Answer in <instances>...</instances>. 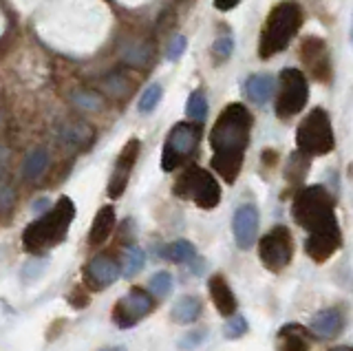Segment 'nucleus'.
I'll list each match as a JSON object with an SVG mask.
<instances>
[{"instance_id": "1", "label": "nucleus", "mask_w": 353, "mask_h": 351, "mask_svg": "<svg viewBox=\"0 0 353 351\" xmlns=\"http://www.w3.org/2000/svg\"><path fill=\"white\" fill-rule=\"evenodd\" d=\"M294 221L307 230L305 252L314 263H325L342 248V232L336 217V199L325 185H307L292 201Z\"/></svg>"}, {"instance_id": "2", "label": "nucleus", "mask_w": 353, "mask_h": 351, "mask_svg": "<svg viewBox=\"0 0 353 351\" xmlns=\"http://www.w3.org/2000/svg\"><path fill=\"white\" fill-rule=\"evenodd\" d=\"M252 135V115L241 102L228 104L210 130L212 168L225 183H234L241 174Z\"/></svg>"}, {"instance_id": "3", "label": "nucleus", "mask_w": 353, "mask_h": 351, "mask_svg": "<svg viewBox=\"0 0 353 351\" xmlns=\"http://www.w3.org/2000/svg\"><path fill=\"white\" fill-rule=\"evenodd\" d=\"M75 219V203L69 197H60L53 208H49L36 221H31L22 232V248L29 254H44V252L60 245L69 234V228Z\"/></svg>"}, {"instance_id": "4", "label": "nucleus", "mask_w": 353, "mask_h": 351, "mask_svg": "<svg viewBox=\"0 0 353 351\" xmlns=\"http://www.w3.org/2000/svg\"><path fill=\"white\" fill-rule=\"evenodd\" d=\"M301 25H303L301 5L294 3V0H285V3L276 5L268 14V20H265L261 31V40H259L261 60H270L276 53L290 47L294 36L301 31Z\"/></svg>"}, {"instance_id": "5", "label": "nucleus", "mask_w": 353, "mask_h": 351, "mask_svg": "<svg viewBox=\"0 0 353 351\" xmlns=\"http://www.w3.org/2000/svg\"><path fill=\"white\" fill-rule=\"evenodd\" d=\"M296 146L305 157H323L334 150L336 137L325 108H312L303 117L296 130Z\"/></svg>"}, {"instance_id": "6", "label": "nucleus", "mask_w": 353, "mask_h": 351, "mask_svg": "<svg viewBox=\"0 0 353 351\" xmlns=\"http://www.w3.org/2000/svg\"><path fill=\"white\" fill-rule=\"evenodd\" d=\"M174 197L185 201H192L201 210H212L221 203V185L214 174L201 166H188L172 188Z\"/></svg>"}, {"instance_id": "7", "label": "nucleus", "mask_w": 353, "mask_h": 351, "mask_svg": "<svg viewBox=\"0 0 353 351\" xmlns=\"http://www.w3.org/2000/svg\"><path fill=\"white\" fill-rule=\"evenodd\" d=\"M199 139H201V128L194 122L174 124L170 128L168 137H165V144L161 150V170L172 172L179 166H183V163L196 152Z\"/></svg>"}, {"instance_id": "8", "label": "nucleus", "mask_w": 353, "mask_h": 351, "mask_svg": "<svg viewBox=\"0 0 353 351\" xmlns=\"http://www.w3.org/2000/svg\"><path fill=\"white\" fill-rule=\"evenodd\" d=\"M309 84L303 71L283 69L279 78V95H276V115L281 119H290L298 115L307 106Z\"/></svg>"}, {"instance_id": "9", "label": "nucleus", "mask_w": 353, "mask_h": 351, "mask_svg": "<svg viewBox=\"0 0 353 351\" xmlns=\"http://www.w3.org/2000/svg\"><path fill=\"white\" fill-rule=\"evenodd\" d=\"M259 257L265 270L274 274L290 268L294 259V239L285 225H274L268 234L259 241Z\"/></svg>"}, {"instance_id": "10", "label": "nucleus", "mask_w": 353, "mask_h": 351, "mask_svg": "<svg viewBox=\"0 0 353 351\" xmlns=\"http://www.w3.org/2000/svg\"><path fill=\"white\" fill-rule=\"evenodd\" d=\"M154 312V299L143 288H130L126 296L115 303L113 307V323L119 329H130L143 318Z\"/></svg>"}, {"instance_id": "11", "label": "nucleus", "mask_w": 353, "mask_h": 351, "mask_svg": "<svg viewBox=\"0 0 353 351\" xmlns=\"http://www.w3.org/2000/svg\"><path fill=\"white\" fill-rule=\"evenodd\" d=\"M121 277L119 261L110 254H97L82 265V283L88 292H104Z\"/></svg>"}, {"instance_id": "12", "label": "nucleus", "mask_w": 353, "mask_h": 351, "mask_svg": "<svg viewBox=\"0 0 353 351\" xmlns=\"http://www.w3.org/2000/svg\"><path fill=\"white\" fill-rule=\"evenodd\" d=\"M139 150H141V144L137 137H132L126 141V146L121 148L119 157L115 159V168H113V174H110L108 179V197L110 199H119L121 194L126 192V185H128V179H130V172L135 168L137 163V157H139Z\"/></svg>"}, {"instance_id": "13", "label": "nucleus", "mask_w": 353, "mask_h": 351, "mask_svg": "<svg viewBox=\"0 0 353 351\" xmlns=\"http://www.w3.org/2000/svg\"><path fill=\"white\" fill-rule=\"evenodd\" d=\"M259 225H261V217L256 205L243 203L236 208L234 219H232V230H234V241L241 250H250L254 245V241L259 237Z\"/></svg>"}, {"instance_id": "14", "label": "nucleus", "mask_w": 353, "mask_h": 351, "mask_svg": "<svg viewBox=\"0 0 353 351\" xmlns=\"http://www.w3.org/2000/svg\"><path fill=\"white\" fill-rule=\"evenodd\" d=\"M301 60H305L307 69L312 71L318 80H327L329 75V56L325 42L320 38H307L301 45Z\"/></svg>"}, {"instance_id": "15", "label": "nucleus", "mask_w": 353, "mask_h": 351, "mask_svg": "<svg viewBox=\"0 0 353 351\" xmlns=\"http://www.w3.org/2000/svg\"><path fill=\"white\" fill-rule=\"evenodd\" d=\"M342 329H345V314L340 312V307H329V310L318 312L312 323H309V332L314 334V338H336Z\"/></svg>"}, {"instance_id": "16", "label": "nucleus", "mask_w": 353, "mask_h": 351, "mask_svg": "<svg viewBox=\"0 0 353 351\" xmlns=\"http://www.w3.org/2000/svg\"><path fill=\"white\" fill-rule=\"evenodd\" d=\"M314 334L303 325H285L276 336L279 351H309L314 345Z\"/></svg>"}, {"instance_id": "17", "label": "nucleus", "mask_w": 353, "mask_h": 351, "mask_svg": "<svg viewBox=\"0 0 353 351\" xmlns=\"http://www.w3.org/2000/svg\"><path fill=\"white\" fill-rule=\"evenodd\" d=\"M208 290H210V299H212L216 312L221 316L230 318L232 314H236V296H234V292H232L230 285H228L225 277H221V274L210 277Z\"/></svg>"}, {"instance_id": "18", "label": "nucleus", "mask_w": 353, "mask_h": 351, "mask_svg": "<svg viewBox=\"0 0 353 351\" xmlns=\"http://www.w3.org/2000/svg\"><path fill=\"white\" fill-rule=\"evenodd\" d=\"M115 223H117L115 208L113 205L99 208L95 219H93V223H91V230H88V234H86V243L93 245V248L102 245L104 241H108V237L113 234Z\"/></svg>"}, {"instance_id": "19", "label": "nucleus", "mask_w": 353, "mask_h": 351, "mask_svg": "<svg viewBox=\"0 0 353 351\" xmlns=\"http://www.w3.org/2000/svg\"><path fill=\"white\" fill-rule=\"evenodd\" d=\"M201 312H203V305L196 296H181V299L172 305L170 318L179 325H192L201 318Z\"/></svg>"}, {"instance_id": "20", "label": "nucleus", "mask_w": 353, "mask_h": 351, "mask_svg": "<svg viewBox=\"0 0 353 351\" xmlns=\"http://www.w3.org/2000/svg\"><path fill=\"white\" fill-rule=\"evenodd\" d=\"M274 86H276V80L268 73L250 75V78L245 80V95L254 104H265L272 97Z\"/></svg>"}, {"instance_id": "21", "label": "nucleus", "mask_w": 353, "mask_h": 351, "mask_svg": "<svg viewBox=\"0 0 353 351\" xmlns=\"http://www.w3.org/2000/svg\"><path fill=\"white\" fill-rule=\"evenodd\" d=\"M47 168H49L47 150H44V148H33L27 155L25 163H22V177H25L27 181H38Z\"/></svg>"}, {"instance_id": "22", "label": "nucleus", "mask_w": 353, "mask_h": 351, "mask_svg": "<svg viewBox=\"0 0 353 351\" xmlns=\"http://www.w3.org/2000/svg\"><path fill=\"white\" fill-rule=\"evenodd\" d=\"M143 265H146V252H143L139 245H128L126 252H124V259H121L119 268H121V277H135V274H139L143 270Z\"/></svg>"}, {"instance_id": "23", "label": "nucleus", "mask_w": 353, "mask_h": 351, "mask_svg": "<svg viewBox=\"0 0 353 351\" xmlns=\"http://www.w3.org/2000/svg\"><path fill=\"white\" fill-rule=\"evenodd\" d=\"M159 254L165 257L168 261H172V263H192L196 259V248L190 243V241L179 239V241H174L172 245L161 248Z\"/></svg>"}, {"instance_id": "24", "label": "nucleus", "mask_w": 353, "mask_h": 351, "mask_svg": "<svg viewBox=\"0 0 353 351\" xmlns=\"http://www.w3.org/2000/svg\"><path fill=\"white\" fill-rule=\"evenodd\" d=\"M62 139H64V144H69V146H86L88 141L93 139V130L86 124H73L62 130Z\"/></svg>"}, {"instance_id": "25", "label": "nucleus", "mask_w": 353, "mask_h": 351, "mask_svg": "<svg viewBox=\"0 0 353 351\" xmlns=\"http://www.w3.org/2000/svg\"><path fill=\"white\" fill-rule=\"evenodd\" d=\"M185 113L194 124H201L203 119L208 117V100H205V95L201 91H194L190 97H188Z\"/></svg>"}, {"instance_id": "26", "label": "nucleus", "mask_w": 353, "mask_h": 351, "mask_svg": "<svg viewBox=\"0 0 353 351\" xmlns=\"http://www.w3.org/2000/svg\"><path fill=\"white\" fill-rule=\"evenodd\" d=\"M161 95H163V89L161 84H150L148 89H143L141 97H139V111L141 113H152L154 106L161 102Z\"/></svg>"}, {"instance_id": "27", "label": "nucleus", "mask_w": 353, "mask_h": 351, "mask_svg": "<svg viewBox=\"0 0 353 351\" xmlns=\"http://www.w3.org/2000/svg\"><path fill=\"white\" fill-rule=\"evenodd\" d=\"M150 292H152V299H165L170 296L172 292V277L168 272H157L154 277L150 279Z\"/></svg>"}, {"instance_id": "28", "label": "nucleus", "mask_w": 353, "mask_h": 351, "mask_svg": "<svg viewBox=\"0 0 353 351\" xmlns=\"http://www.w3.org/2000/svg\"><path fill=\"white\" fill-rule=\"evenodd\" d=\"M16 205V190L7 179L0 177V217H7Z\"/></svg>"}, {"instance_id": "29", "label": "nucleus", "mask_w": 353, "mask_h": 351, "mask_svg": "<svg viewBox=\"0 0 353 351\" xmlns=\"http://www.w3.org/2000/svg\"><path fill=\"white\" fill-rule=\"evenodd\" d=\"M248 321L243 318L241 314H232L230 316V321L225 323V338H230V340H236V338H241V336H245L248 334Z\"/></svg>"}, {"instance_id": "30", "label": "nucleus", "mask_w": 353, "mask_h": 351, "mask_svg": "<svg viewBox=\"0 0 353 351\" xmlns=\"http://www.w3.org/2000/svg\"><path fill=\"white\" fill-rule=\"evenodd\" d=\"M66 301H69L75 310H84V307L91 303V292H88L84 285H75L69 292V296H66Z\"/></svg>"}, {"instance_id": "31", "label": "nucleus", "mask_w": 353, "mask_h": 351, "mask_svg": "<svg viewBox=\"0 0 353 351\" xmlns=\"http://www.w3.org/2000/svg\"><path fill=\"white\" fill-rule=\"evenodd\" d=\"M232 51H234V40L232 38H219L212 47V53L219 60H228L232 56Z\"/></svg>"}, {"instance_id": "32", "label": "nucleus", "mask_w": 353, "mask_h": 351, "mask_svg": "<svg viewBox=\"0 0 353 351\" xmlns=\"http://www.w3.org/2000/svg\"><path fill=\"white\" fill-rule=\"evenodd\" d=\"M185 47H188V40L183 36H176L172 42H170V47H168V60L174 62V60H179L183 53H185Z\"/></svg>"}, {"instance_id": "33", "label": "nucleus", "mask_w": 353, "mask_h": 351, "mask_svg": "<svg viewBox=\"0 0 353 351\" xmlns=\"http://www.w3.org/2000/svg\"><path fill=\"white\" fill-rule=\"evenodd\" d=\"M203 338H205V332H192V334H188L183 340H181V349H185V351H190V349H194V347H199L203 343Z\"/></svg>"}, {"instance_id": "34", "label": "nucleus", "mask_w": 353, "mask_h": 351, "mask_svg": "<svg viewBox=\"0 0 353 351\" xmlns=\"http://www.w3.org/2000/svg\"><path fill=\"white\" fill-rule=\"evenodd\" d=\"M75 102L80 104V106H84V108H99V104H102L95 95H86V97L75 95Z\"/></svg>"}, {"instance_id": "35", "label": "nucleus", "mask_w": 353, "mask_h": 351, "mask_svg": "<svg viewBox=\"0 0 353 351\" xmlns=\"http://www.w3.org/2000/svg\"><path fill=\"white\" fill-rule=\"evenodd\" d=\"M241 0H214V7L219 12H230V9H234Z\"/></svg>"}, {"instance_id": "36", "label": "nucleus", "mask_w": 353, "mask_h": 351, "mask_svg": "<svg viewBox=\"0 0 353 351\" xmlns=\"http://www.w3.org/2000/svg\"><path fill=\"white\" fill-rule=\"evenodd\" d=\"M5 159H7V152L0 148V170H3V166H5Z\"/></svg>"}, {"instance_id": "37", "label": "nucleus", "mask_w": 353, "mask_h": 351, "mask_svg": "<svg viewBox=\"0 0 353 351\" xmlns=\"http://www.w3.org/2000/svg\"><path fill=\"white\" fill-rule=\"evenodd\" d=\"M329 351H353L349 345H340V347H334V349H329Z\"/></svg>"}, {"instance_id": "38", "label": "nucleus", "mask_w": 353, "mask_h": 351, "mask_svg": "<svg viewBox=\"0 0 353 351\" xmlns=\"http://www.w3.org/2000/svg\"><path fill=\"white\" fill-rule=\"evenodd\" d=\"M102 351H126L124 347H106V349H102Z\"/></svg>"}]
</instances>
